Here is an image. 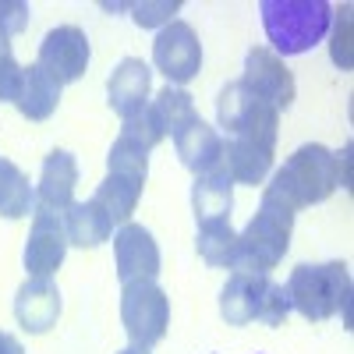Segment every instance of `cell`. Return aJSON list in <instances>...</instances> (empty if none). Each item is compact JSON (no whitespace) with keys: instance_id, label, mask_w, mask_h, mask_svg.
Instances as JSON below:
<instances>
[{"instance_id":"obj_16","label":"cell","mask_w":354,"mask_h":354,"mask_svg":"<svg viewBox=\"0 0 354 354\" xmlns=\"http://www.w3.org/2000/svg\"><path fill=\"white\" fill-rule=\"evenodd\" d=\"M174 149H177V156H181V163L192 174H205V170H213V167L223 163L227 138L213 124H205L202 117H198L195 124H188L185 131L174 135Z\"/></svg>"},{"instance_id":"obj_21","label":"cell","mask_w":354,"mask_h":354,"mask_svg":"<svg viewBox=\"0 0 354 354\" xmlns=\"http://www.w3.org/2000/svg\"><path fill=\"white\" fill-rule=\"evenodd\" d=\"M57 103H61V85H57L39 64H28L21 93L15 100L18 113L25 117V121H46V117L57 110Z\"/></svg>"},{"instance_id":"obj_26","label":"cell","mask_w":354,"mask_h":354,"mask_svg":"<svg viewBox=\"0 0 354 354\" xmlns=\"http://www.w3.org/2000/svg\"><path fill=\"white\" fill-rule=\"evenodd\" d=\"M28 4L21 0H0V61L11 57V39L28 25Z\"/></svg>"},{"instance_id":"obj_30","label":"cell","mask_w":354,"mask_h":354,"mask_svg":"<svg viewBox=\"0 0 354 354\" xmlns=\"http://www.w3.org/2000/svg\"><path fill=\"white\" fill-rule=\"evenodd\" d=\"M290 315V298H287V287L283 283H273L270 294H266V305H262V315L259 322L266 326H283V319Z\"/></svg>"},{"instance_id":"obj_19","label":"cell","mask_w":354,"mask_h":354,"mask_svg":"<svg viewBox=\"0 0 354 354\" xmlns=\"http://www.w3.org/2000/svg\"><path fill=\"white\" fill-rule=\"evenodd\" d=\"M64 230H68V245L100 248L103 241L113 238V220L103 213V205L85 198V202H71L64 209Z\"/></svg>"},{"instance_id":"obj_13","label":"cell","mask_w":354,"mask_h":354,"mask_svg":"<svg viewBox=\"0 0 354 354\" xmlns=\"http://www.w3.org/2000/svg\"><path fill=\"white\" fill-rule=\"evenodd\" d=\"M149 88H153V68L142 57H124L106 78V100L121 113V121H128V117L149 106Z\"/></svg>"},{"instance_id":"obj_1","label":"cell","mask_w":354,"mask_h":354,"mask_svg":"<svg viewBox=\"0 0 354 354\" xmlns=\"http://www.w3.org/2000/svg\"><path fill=\"white\" fill-rule=\"evenodd\" d=\"M347 156H351V145L344 153H333L319 142L298 145L283 160V167L270 177V185L262 188V198L283 205L290 213L326 202L340 185L347 188Z\"/></svg>"},{"instance_id":"obj_9","label":"cell","mask_w":354,"mask_h":354,"mask_svg":"<svg viewBox=\"0 0 354 354\" xmlns=\"http://www.w3.org/2000/svg\"><path fill=\"white\" fill-rule=\"evenodd\" d=\"M252 96L270 103L273 110H287L294 103V75L287 71L283 57H277L270 46H252L245 57V75L238 78Z\"/></svg>"},{"instance_id":"obj_14","label":"cell","mask_w":354,"mask_h":354,"mask_svg":"<svg viewBox=\"0 0 354 354\" xmlns=\"http://www.w3.org/2000/svg\"><path fill=\"white\" fill-rule=\"evenodd\" d=\"M270 287H273L270 277L230 273L223 290H220V315L227 319V326H248V322H259Z\"/></svg>"},{"instance_id":"obj_28","label":"cell","mask_w":354,"mask_h":354,"mask_svg":"<svg viewBox=\"0 0 354 354\" xmlns=\"http://www.w3.org/2000/svg\"><path fill=\"white\" fill-rule=\"evenodd\" d=\"M128 11L142 28H163L181 11V0H142V4H128Z\"/></svg>"},{"instance_id":"obj_15","label":"cell","mask_w":354,"mask_h":354,"mask_svg":"<svg viewBox=\"0 0 354 354\" xmlns=\"http://www.w3.org/2000/svg\"><path fill=\"white\" fill-rule=\"evenodd\" d=\"M75 185H78V160L68 149H53L43 160L39 185H36V205L50 213H64L75 202Z\"/></svg>"},{"instance_id":"obj_2","label":"cell","mask_w":354,"mask_h":354,"mask_svg":"<svg viewBox=\"0 0 354 354\" xmlns=\"http://www.w3.org/2000/svg\"><path fill=\"white\" fill-rule=\"evenodd\" d=\"M333 11L337 8L330 0H262L259 4L262 28L277 57L308 53L312 46H319L333 25Z\"/></svg>"},{"instance_id":"obj_29","label":"cell","mask_w":354,"mask_h":354,"mask_svg":"<svg viewBox=\"0 0 354 354\" xmlns=\"http://www.w3.org/2000/svg\"><path fill=\"white\" fill-rule=\"evenodd\" d=\"M330 57L340 71H351V8L344 4L340 11H333V43H330Z\"/></svg>"},{"instance_id":"obj_24","label":"cell","mask_w":354,"mask_h":354,"mask_svg":"<svg viewBox=\"0 0 354 354\" xmlns=\"http://www.w3.org/2000/svg\"><path fill=\"white\" fill-rule=\"evenodd\" d=\"M195 248H198V255H202L205 262H209V266H220V270H230L234 248H238V234L230 230V220L198 223V234H195Z\"/></svg>"},{"instance_id":"obj_10","label":"cell","mask_w":354,"mask_h":354,"mask_svg":"<svg viewBox=\"0 0 354 354\" xmlns=\"http://www.w3.org/2000/svg\"><path fill=\"white\" fill-rule=\"evenodd\" d=\"M68 255V230H64V216L50 213V209H36L32 216V230L21 252V262L28 277H53L61 270V262Z\"/></svg>"},{"instance_id":"obj_33","label":"cell","mask_w":354,"mask_h":354,"mask_svg":"<svg viewBox=\"0 0 354 354\" xmlns=\"http://www.w3.org/2000/svg\"><path fill=\"white\" fill-rule=\"evenodd\" d=\"M117 354H149V351H142V347H124V351H117Z\"/></svg>"},{"instance_id":"obj_11","label":"cell","mask_w":354,"mask_h":354,"mask_svg":"<svg viewBox=\"0 0 354 354\" xmlns=\"http://www.w3.org/2000/svg\"><path fill=\"white\" fill-rule=\"evenodd\" d=\"M113 266L117 280H156L160 277V245L149 227L142 223H124L113 234Z\"/></svg>"},{"instance_id":"obj_23","label":"cell","mask_w":354,"mask_h":354,"mask_svg":"<svg viewBox=\"0 0 354 354\" xmlns=\"http://www.w3.org/2000/svg\"><path fill=\"white\" fill-rule=\"evenodd\" d=\"M149 110L156 117V124L163 135H177V131H185L188 124L198 121V110H195V100L185 93V88H177V85H167L163 93L156 100H149Z\"/></svg>"},{"instance_id":"obj_6","label":"cell","mask_w":354,"mask_h":354,"mask_svg":"<svg viewBox=\"0 0 354 354\" xmlns=\"http://www.w3.org/2000/svg\"><path fill=\"white\" fill-rule=\"evenodd\" d=\"M121 322L131 347L153 351L170 326V298L156 280H131L121 287Z\"/></svg>"},{"instance_id":"obj_4","label":"cell","mask_w":354,"mask_h":354,"mask_svg":"<svg viewBox=\"0 0 354 354\" xmlns=\"http://www.w3.org/2000/svg\"><path fill=\"white\" fill-rule=\"evenodd\" d=\"M290 230H294V213L262 198L255 216L248 220V227L238 234V248H234L230 270L270 277V270H277V262L290 248Z\"/></svg>"},{"instance_id":"obj_5","label":"cell","mask_w":354,"mask_h":354,"mask_svg":"<svg viewBox=\"0 0 354 354\" xmlns=\"http://www.w3.org/2000/svg\"><path fill=\"white\" fill-rule=\"evenodd\" d=\"M216 128L223 131V138H248L277 149L280 110L252 96L241 82H227L216 96Z\"/></svg>"},{"instance_id":"obj_17","label":"cell","mask_w":354,"mask_h":354,"mask_svg":"<svg viewBox=\"0 0 354 354\" xmlns=\"http://www.w3.org/2000/svg\"><path fill=\"white\" fill-rule=\"evenodd\" d=\"M192 209H195V223H213V220H230L234 209V181L227 167H213L205 174H195L192 185Z\"/></svg>"},{"instance_id":"obj_18","label":"cell","mask_w":354,"mask_h":354,"mask_svg":"<svg viewBox=\"0 0 354 354\" xmlns=\"http://www.w3.org/2000/svg\"><path fill=\"white\" fill-rule=\"evenodd\" d=\"M273 153L270 145H259V142H248V138H227V149H223V167L230 174L234 185H262L266 174L273 170Z\"/></svg>"},{"instance_id":"obj_3","label":"cell","mask_w":354,"mask_h":354,"mask_svg":"<svg viewBox=\"0 0 354 354\" xmlns=\"http://www.w3.org/2000/svg\"><path fill=\"white\" fill-rule=\"evenodd\" d=\"M290 312L308 322H326L351 305V273L344 262H301L287 277Z\"/></svg>"},{"instance_id":"obj_8","label":"cell","mask_w":354,"mask_h":354,"mask_svg":"<svg viewBox=\"0 0 354 354\" xmlns=\"http://www.w3.org/2000/svg\"><path fill=\"white\" fill-rule=\"evenodd\" d=\"M88 61H93V46H88V36L78 25H57L43 36L39 43V57L36 64L57 82V85H71L88 71Z\"/></svg>"},{"instance_id":"obj_12","label":"cell","mask_w":354,"mask_h":354,"mask_svg":"<svg viewBox=\"0 0 354 354\" xmlns=\"http://www.w3.org/2000/svg\"><path fill=\"white\" fill-rule=\"evenodd\" d=\"M15 319L25 333H46L61 319V290L50 277H28L15 294Z\"/></svg>"},{"instance_id":"obj_27","label":"cell","mask_w":354,"mask_h":354,"mask_svg":"<svg viewBox=\"0 0 354 354\" xmlns=\"http://www.w3.org/2000/svg\"><path fill=\"white\" fill-rule=\"evenodd\" d=\"M121 135L124 138H131V142H138L142 145V149H156V145L167 138L163 131H160V124H156V117H153V110L149 106H145V110H138L135 117H128V121L121 124Z\"/></svg>"},{"instance_id":"obj_22","label":"cell","mask_w":354,"mask_h":354,"mask_svg":"<svg viewBox=\"0 0 354 354\" xmlns=\"http://www.w3.org/2000/svg\"><path fill=\"white\" fill-rule=\"evenodd\" d=\"M36 205V188L28 185L18 163L0 156V216L4 220H21L32 213Z\"/></svg>"},{"instance_id":"obj_31","label":"cell","mask_w":354,"mask_h":354,"mask_svg":"<svg viewBox=\"0 0 354 354\" xmlns=\"http://www.w3.org/2000/svg\"><path fill=\"white\" fill-rule=\"evenodd\" d=\"M21 82H25V68L15 57H4L0 61V103H15L21 93Z\"/></svg>"},{"instance_id":"obj_20","label":"cell","mask_w":354,"mask_h":354,"mask_svg":"<svg viewBox=\"0 0 354 354\" xmlns=\"http://www.w3.org/2000/svg\"><path fill=\"white\" fill-rule=\"evenodd\" d=\"M142 188H145L142 177H131V174H106L103 185H100L96 195H93V202L103 205V213L113 220V227H124V223H131V213H135V205H138V198H142Z\"/></svg>"},{"instance_id":"obj_25","label":"cell","mask_w":354,"mask_h":354,"mask_svg":"<svg viewBox=\"0 0 354 354\" xmlns=\"http://www.w3.org/2000/svg\"><path fill=\"white\" fill-rule=\"evenodd\" d=\"M106 167H110V174H131V177L145 181V174H149V149H142L138 142L117 135V142L110 145Z\"/></svg>"},{"instance_id":"obj_7","label":"cell","mask_w":354,"mask_h":354,"mask_svg":"<svg viewBox=\"0 0 354 354\" xmlns=\"http://www.w3.org/2000/svg\"><path fill=\"white\" fill-rule=\"evenodd\" d=\"M153 64L177 88H181L185 82H192L202 71V43H198V32H195L188 21H181V18H174L170 25H163L160 32H156V43H153Z\"/></svg>"},{"instance_id":"obj_32","label":"cell","mask_w":354,"mask_h":354,"mask_svg":"<svg viewBox=\"0 0 354 354\" xmlns=\"http://www.w3.org/2000/svg\"><path fill=\"white\" fill-rule=\"evenodd\" d=\"M0 354H25V347H21V340H18L15 333L0 330Z\"/></svg>"}]
</instances>
